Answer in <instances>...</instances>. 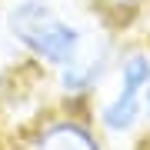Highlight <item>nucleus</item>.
I'll use <instances>...</instances> for the list:
<instances>
[{
    "label": "nucleus",
    "instance_id": "nucleus-1",
    "mask_svg": "<svg viewBox=\"0 0 150 150\" xmlns=\"http://www.w3.org/2000/svg\"><path fill=\"white\" fill-rule=\"evenodd\" d=\"M4 33L30 64L43 67L47 74L70 67L93 37L90 27L50 0H10L4 10Z\"/></svg>",
    "mask_w": 150,
    "mask_h": 150
},
{
    "label": "nucleus",
    "instance_id": "nucleus-2",
    "mask_svg": "<svg viewBox=\"0 0 150 150\" xmlns=\"http://www.w3.org/2000/svg\"><path fill=\"white\" fill-rule=\"evenodd\" d=\"M150 87V43H127L117 54V67L107 93L97 97L93 123L107 140L130 137L144 120V93Z\"/></svg>",
    "mask_w": 150,
    "mask_h": 150
},
{
    "label": "nucleus",
    "instance_id": "nucleus-3",
    "mask_svg": "<svg viewBox=\"0 0 150 150\" xmlns=\"http://www.w3.org/2000/svg\"><path fill=\"white\" fill-rule=\"evenodd\" d=\"M117 54H120V40L110 33H93L87 50L74 60L70 67L54 74V87L64 97V107H83L93 97H100L107 90L113 67H117Z\"/></svg>",
    "mask_w": 150,
    "mask_h": 150
},
{
    "label": "nucleus",
    "instance_id": "nucleus-4",
    "mask_svg": "<svg viewBox=\"0 0 150 150\" xmlns=\"http://www.w3.org/2000/svg\"><path fill=\"white\" fill-rule=\"evenodd\" d=\"M27 150H110V147L93 117L64 107L60 113L37 120V127L30 130Z\"/></svg>",
    "mask_w": 150,
    "mask_h": 150
},
{
    "label": "nucleus",
    "instance_id": "nucleus-5",
    "mask_svg": "<svg viewBox=\"0 0 150 150\" xmlns=\"http://www.w3.org/2000/svg\"><path fill=\"white\" fill-rule=\"evenodd\" d=\"M144 120L150 123V87H147V93H144Z\"/></svg>",
    "mask_w": 150,
    "mask_h": 150
}]
</instances>
